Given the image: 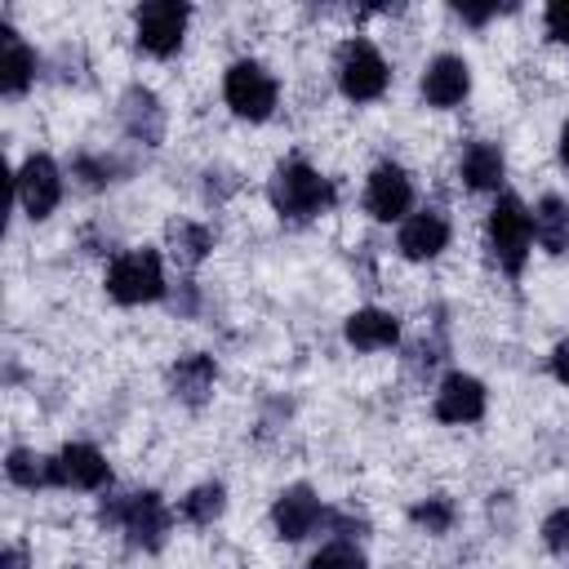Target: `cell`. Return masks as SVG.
Listing matches in <instances>:
<instances>
[{
    "mask_svg": "<svg viewBox=\"0 0 569 569\" xmlns=\"http://www.w3.org/2000/svg\"><path fill=\"white\" fill-rule=\"evenodd\" d=\"M267 196H271L276 213L289 218V222H307V218H316L320 209L333 204V187H329V178H320V173H316L311 164H302V160L280 164V169L271 173Z\"/></svg>",
    "mask_w": 569,
    "mask_h": 569,
    "instance_id": "6da1fadb",
    "label": "cell"
},
{
    "mask_svg": "<svg viewBox=\"0 0 569 569\" xmlns=\"http://www.w3.org/2000/svg\"><path fill=\"white\" fill-rule=\"evenodd\" d=\"M98 520H102V525H120V529L129 533V542L142 547V551L164 547V533H169V511H164L160 493H151V489H142V493H120V498H102Z\"/></svg>",
    "mask_w": 569,
    "mask_h": 569,
    "instance_id": "7a4b0ae2",
    "label": "cell"
},
{
    "mask_svg": "<svg viewBox=\"0 0 569 569\" xmlns=\"http://www.w3.org/2000/svg\"><path fill=\"white\" fill-rule=\"evenodd\" d=\"M107 293L124 307L156 302L164 293V267L156 249H129L107 267Z\"/></svg>",
    "mask_w": 569,
    "mask_h": 569,
    "instance_id": "3957f363",
    "label": "cell"
},
{
    "mask_svg": "<svg viewBox=\"0 0 569 569\" xmlns=\"http://www.w3.org/2000/svg\"><path fill=\"white\" fill-rule=\"evenodd\" d=\"M529 236H533L529 209L516 196H502L489 213V249H493V258L507 276H520V267L529 258Z\"/></svg>",
    "mask_w": 569,
    "mask_h": 569,
    "instance_id": "277c9868",
    "label": "cell"
},
{
    "mask_svg": "<svg viewBox=\"0 0 569 569\" xmlns=\"http://www.w3.org/2000/svg\"><path fill=\"white\" fill-rule=\"evenodd\" d=\"M338 84L351 102H373L387 89V62L369 40H347L338 49Z\"/></svg>",
    "mask_w": 569,
    "mask_h": 569,
    "instance_id": "5b68a950",
    "label": "cell"
},
{
    "mask_svg": "<svg viewBox=\"0 0 569 569\" xmlns=\"http://www.w3.org/2000/svg\"><path fill=\"white\" fill-rule=\"evenodd\" d=\"M222 93H227V107L244 120H267L276 111V80L258 67V62H231L227 67V80H222Z\"/></svg>",
    "mask_w": 569,
    "mask_h": 569,
    "instance_id": "8992f818",
    "label": "cell"
},
{
    "mask_svg": "<svg viewBox=\"0 0 569 569\" xmlns=\"http://www.w3.org/2000/svg\"><path fill=\"white\" fill-rule=\"evenodd\" d=\"M187 18L191 9L178 4V0H151L138 9L133 27H138V44L156 58H169L178 44H182V31H187Z\"/></svg>",
    "mask_w": 569,
    "mask_h": 569,
    "instance_id": "52a82bcc",
    "label": "cell"
},
{
    "mask_svg": "<svg viewBox=\"0 0 569 569\" xmlns=\"http://www.w3.org/2000/svg\"><path fill=\"white\" fill-rule=\"evenodd\" d=\"M13 182H18V200H22L27 218H49L58 209V200H62V178H58V164L49 156L22 160Z\"/></svg>",
    "mask_w": 569,
    "mask_h": 569,
    "instance_id": "ba28073f",
    "label": "cell"
},
{
    "mask_svg": "<svg viewBox=\"0 0 569 569\" xmlns=\"http://www.w3.org/2000/svg\"><path fill=\"white\" fill-rule=\"evenodd\" d=\"M409 204H413V182H409V173L396 169V164H378V169L369 173L365 209H369L378 222H396V218L409 213Z\"/></svg>",
    "mask_w": 569,
    "mask_h": 569,
    "instance_id": "9c48e42d",
    "label": "cell"
},
{
    "mask_svg": "<svg viewBox=\"0 0 569 569\" xmlns=\"http://www.w3.org/2000/svg\"><path fill=\"white\" fill-rule=\"evenodd\" d=\"M271 520H276V533L284 542H298V538H307L316 529V520H325V511H320V498L311 493V485H289L276 498Z\"/></svg>",
    "mask_w": 569,
    "mask_h": 569,
    "instance_id": "30bf717a",
    "label": "cell"
},
{
    "mask_svg": "<svg viewBox=\"0 0 569 569\" xmlns=\"http://www.w3.org/2000/svg\"><path fill=\"white\" fill-rule=\"evenodd\" d=\"M120 124H124V133H129L133 142L160 147V138H164V107H160V98H156L151 89L133 84V89L120 98Z\"/></svg>",
    "mask_w": 569,
    "mask_h": 569,
    "instance_id": "8fae6325",
    "label": "cell"
},
{
    "mask_svg": "<svg viewBox=\"0 0 569 569\" xmlns=\"http://www.w3.org/2000/svg\"><path fill=\"white\" fill-rule=\"evenodd\" d=\"M107 480H111V467L93 445H67L53 458V485L62 489H102Z\"/></svg>",
    "mask_w": 569,
    "mask_h": 569,
    "instance_id": "7c38bea8",
    "label": "cell"
},
{
    "mask_svg": "<svg viewBox=\"0 0 569 569\" xmlns=\"http://www.w3.org/2000/svg\"><path fill=\"white\" fill-rule=\"evenodd\" d=\"M485 413V387L471 373H449L436 391V418L440 422H476Z\"/></svg>",
    "mask_w": 569,
    "mask_h": 569,
    "instance_id": "4fadbf2b",
    "label": "cell"
},
{
    "mask_svg": "<svg viewBox=\"0 0 569 569\" xmlns=\"http://www.w3.org/2000/svg\"><path fill=\"white\" fill-rule=\"evenodd\" d=\"M467 89H471L467 62L453 58V53H440V58L427 67V76H422V98H427L431 107H458V102L467 98Z\"/></svg>",
    "mask_w": 569,
    "mask_h": 569,
    "instance_id": "5bb4252c",
    "label": "cell"
},
{
    "mask_svg": "<svg viewBox=\"0 0 569 569\" xmlns=\"http://www.w3.org/2000/svg\"><path fill=\"white\" fill-rule=\"evenodd\" d=\"M400 253L405 258H413V262H422V258H436L445 244H449V222L436 213V209H422V213H413V218H405V227H400Z\"/></svg>",
    "mask_w": 569,
    "mask_h": 569,
    "instance_id": "9a60e30c",
    "label": "cell"
},
{
    "mask_svg": "<svg viewBox=\"0 0 569 569\" xmlns=\"http://www.w3.org/2000/svg\"><path fill=\"white\" fill-rule=\"evenodd\" d=\"M347 342L356 351H382V347H396L400 338V325L391 311H378V307H365V311H351L347 316Z\"/></svg>",
    "mask_w": 569,
    "mask_h": 569,
    "instance_id": "2e32d148",
    "label": "cell"
},
{
    "mask_svg": "<svg viewBox=\"0 0 569 569\" xmlns=\"http://www.w3.org/2000/svg\"><path fill=\"white\" fill-rule=\"evenodd\" d=\"M213 378H218V369H213V360L209 356H200V351H191V356H182L173 369H169V391L182 400V405H204L209 400V391H213Z\"/></svg>",
    "mask_w": 569,
    "mask_h": 569,
    "instance_id": "e0dca14e",
    "label": "cell"
},
{
    "mask_svg": "<svg viewBox=\"0 0 569 569\" xmlns=\"http://www.w3.org/2000/svg\"><path fill=\"white\" fill-rule=\"evenodd\" d=\"M0 40H4V62H0V89L9 93V98H18V93H27V84L36 80V53L18 40V31L13 27H0Z\"/></svg>",
    "mask_w": 569,
    "mask_h": 569,
    "instance_id": "ac0fdd59",
    "label": "cell"
},
{
    "mask_svg": "<svg viewBox=\"0 0 569 569\" xmlns=\"http://www.w3.org/2000/svg\"><path fill=\"white\" fill-rule=\"evenodd\" d=\"M164 240H169V249H173V258H178L182 267L204 262L209 249H213V231L200 227V222H187V218H173V222L164 227Z\"/></svg>",
    "mask_w": 569,
    "mask_h": 569,
    "instance_id": "d6986e66",
    "label": "cell"
},
{
    "mask_svg": "<svg viewBox=\"0 0 569 569\" xmlns=\"http://www.w3.org/2000/svg\"><path fill=\"white\" fill-rule=\"evenodd\" d=\"M462 178L471 191H493L502 182V151L493 142H471L462 151Z\"/></svg>",
    "mask_w": 569,
    "mask_h": 569,
    "instance_id": "ffe728a7",
    "label": "cell"
},
{
    "mask_svg": "<svg viewBox=\"0 0 569 569\" xmlns=\"http://www.w3.org/2000/svg\"><path fill=\"white\" fill-rule=\"evenodd\" d=\"M533 236L547 253H565L569 249V204L560 196H547L533 213Z\"/></svg>",
    "mask_w": 569,
    "mask_h": 569,
    "instance_id": "44dd1931",
    "label": "cell"
},
{
    "mask_svg": "<svg viewBox=\"0 0 569 569\" xmlns=\"http://www.w3.org/2000/svg\"><path fill=\"white\" fill-rule=\"evenodd\" d=\"M9 480L22 485V489H40V485H53V458H40L36 449H13L9 462H4Z\"/></svg>",
    "mask_w": 569,
    "mask_h": 569,
    "instance_id": "7402d4cb",
    "label": "cell"
},
{
    "mask_svg": "<svg viewBox=\"0 0 569 569\" xmlns=\"http://www.w3.org/2000/svg\"><path fill=\"white\" fill-rule=\"evenodd\" d=\"M222 507H227V489H222V485H196V489L182 498V516H187L191 525H213V520L222 516Z\"/></svg>",
    "mask_w": 569,
    "mask_h": 569,
    "instance_id": "603a6c76",
    "label": "cell"
},
{
    "mask_svg": "<svg viewBox=\"0 0 569 569\" xmlns=\"http://www.w3.org/2000/svg\"><path fill=\"white\" fill-rule=\"evenodd\" d=\"M409 520H413L418 529H427V533H449V525H453V502L436 493V498L418 502V507L409 511Z\"/></svg>",
    "mask_w": 569,
    "mask_h": 569,
    "instance_id": "cb8c5ba5",
    "label": "cell"
},
{
    "mask_svg": "<svg viewBox=\"0 0 569 569\" xmlns=\"http://www.w3.org/2000/svg\"><path fill=\"white\" fill-rule=\"evenodd\" d=\"M307 569H365V556H360L351 542H329V547H320V551L311 556Z\"/></svg>",
    "mask_w": 569,
    "mask_h": 569,
    "instance_id": "d4e9b609",
    "label": "cell"
},
{
    "mask_svg": "<svg viewBox=\"0 0 569 569\" xmlns=\"http://www.w3.org/2000/svg\"><path fill=\"white\" fill-rule=\"evenodd\" d=\"M542 542H547V551L569 556V507H560L542 520Z\"/></svg>",
    "mask_w": 569,
    "mask_h": 569,
    "instance_id": "484cf974",
    "label": "cell"
},
{
    "mask_svg": "<svg viewBox=\"0 0 569 569\" xmlns=\"http://www.w3.org/2000/svg\"><path fill=\"white\" fill-rule=\"evenodd\" d=\"M76 173H80L89 187H102V182H111L116 160H89V156H80V160H76Z\"/></svg>",
    "mask_w": 569,
    "mask_h": 569,
    "instance_id": "4316f807",
    "label": "cell"
},
{
    "mask_svg": "<svg viewBox=\"0 0 569 569\" xmlns=\"http://www.w3.org/2000/svg\"><path fill=\"white\" fill-rule=\"evenodd\" d=\"M547 36L560 40V44H569V0L547 4Z\"/></svg>",
    "mask_w": 569,
    "mask_h": 569,
    "instance_id": "83f0119b",
    "label": "cell"
},
{
    "mask_svg": "<svg viewBox=\"0 0 569 569\" xmlns=\"http://www.w3.org/2000/svg\"><path fill=\"white\" fill-rule=\"evenodd\" d=\"M338 533H365V520L360 516H351V511H333V516H325Z\"/></svg>",
    "mask_w": 569,
    "mask_h": 569,
    "instance_id": "f1b7e54d",
    "label": "cell"
},
{
    "mask_svg": "<svg viewBox=\"0 0 569 569\" xmlns=\"http://www.w3.org/2000/svg\"><path fill=\"white\" fill-rule=\"evenodd\" d=\"M551 373H556V378L569 387V338H565V342L551 351Z\"/></svg>",
    "mask_w": 569,
    "mask_h": 569,
    "instance_id": "f546056e",
    "label": "cell"
},
{
    "mask_svg": "<svg viewBox=\"0 0 569 569\" xmlns=\"http://www.w3.org/2000/svg\"><path fill=\"white\" fill-rule=\"evenodd\" d=\"M458 13H462L467 22H476V27H480V22H489V18L498 13V4H489V9H467V4H458Z\"/></svg>",
    "mask_w": 569,
    "mask_h": 569,
    "instance_id": "4dcf8cb0",
    "label": "cell"
},
{
    "mask_svg": "<svg viewBox=\"0 0 569 569\" xmlns=\"http://www.w3.org/2000/svg\"><path fill=\"white\" fill-rule=\"evenodd\" d=\"M4 569H27V551L22 547H9L4 551Z\"/></svg>",
    "mask_w": 569,
    "mask_h": 569,
    "instance_id": "1f68e13d",
    "label": "cell"
},
{
    "mask_svg": "<svg viewBox=\"0 0 569 569\" xmlns=\"http://www.w3.org/2000/svg\"><path fill=\"white\" fill-rule=\"evenodd\" d=\"M560 156H565V164H569V124H565V133H560Z\"/></svg>",
    "mask_w": 569,
    "mask_h": 569,
    "instance_id": "d6a6232c",
    "label": "cell"
}]
</instances>
